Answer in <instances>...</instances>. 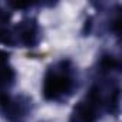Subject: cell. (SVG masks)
Wrapping results in <instances>:
<instances>
[{
	"mask_svg": "<svg viewBox=\"0 0 122 122\" xmlns=\"http://www.w3.org/2000/svg\"><path fill=\"white\" fill-rule=\"evenodd\" d=\"M79 88V71L69 57L50 63L42 78V96L46 102L65 103Z\"/></svg>",
	"mask_w": 122,
	"mask_h": 122,
	"instance_id": "cell-2",
	"label": "cell"
},
{
	"mask_svg": "<svg viewBox=\"0 0 122 122\" xmlns=\"http://www.w3.org/2000/svg\"><path fill=\"white\" fill-rule=\"evenodd\" d=\"M10 17H12V13L0 6V25H9Z\"/></svg>",
	"mask_w": 122,
	"mask_h": 122,
	"instance_id": "cell-6",
	"label": "cell"
},
{
	"mask_svg": "<svg viewBox=\"0 0 122 122\" xmlns=\"http://www.w3.org/2000/svg\"><path fill=\"white\" fill-rule=\"evenodd\" d=\"M121 73L95 69L88 92L73 106L69 122H99L103 115L118 118L121 112Z\"/></svg>",
	"mask_w": 122,
	"mask_h": 122,
	"instance_id": "cell-1",
	"label": "cell"
},
{
	"mask_svg": "<svg viewBox=\"0 0 122 122\" xmlns=\"http://www.w3.org/2000/svg\"><path fill=\"white\" fill-rule=\"evenodd\" d=\"M12 29V43L13 47H36L43 37V30L36 17L27 16Z\"/></svg>",
	"mask_w": 122,
	"mask_h": 122,
	"instance_id": "cell-4",
	"label": "cell"
},
{
	"mask_svg": "<svg viewBox=\"0 0 122 122\" xmlns=\"http://www.w3.org/2000/svg\"><path fill=\"white\" fill-rule=\"evenodd\" d=\"M33 99L27 95L0 93V118L5 122H27L33 113Z\"/></svg>",
	"mask_w": 122,
	"mask_h": 122,
	"instance_id": "cell-3",
	"label": "cell"
},
{
	"mask_svg": "<svg viewBox=\"0 0 122 122\" xmlns=\"http://www.w3.org/2000/svg\"><path fill=\"white\" fill-rule=\"evenodd\" d=\"M40 122H47V121H40Z\"/></svg>",
	"mask_w": 122,
	"mask_h": 122,
	"instance_id": "cell-7",
	"label": "cell"
},
{
	"mask_svg": "<svg viewBox=\"0 0 122 122\" xmlns=\"http://www.w3.org/2000/svg\"><path fill=\"white\" fill-rule=\"evenodd\" d=\"M17 79V73L10 63V55L0 49V93L10 92Z\"/></svg>",
	"mask_w": 122,
	"mask_h": 122,
	"instance_id": "cell-5",
	"label": "cell"
}]
</instances>
